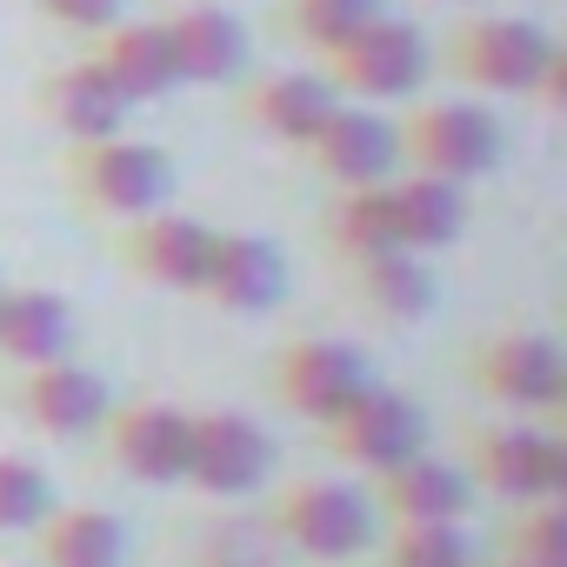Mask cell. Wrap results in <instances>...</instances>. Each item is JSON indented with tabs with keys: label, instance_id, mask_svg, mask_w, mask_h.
I'll return each instance as SVG.
<instances>
[{
	"label": "cell",
	"instance_id": "26",
	"mask_svg": "<svg viewBox=\"0 0 567 567\" xmlns=\"http://www.w3.org/2000/svg\"><path fill=\"white\" fill-rule=\"evenodd\" d=\"M374 14H381V0H280V34L321 61L328 48H341Z\"/></svg>",
	"mask_w": 567,
	"mask_h": 567
},
{
	"label": "cell",
	"instance_id": "4",
	"mask_svg": "<svg viewBox=\"0 0 567 567\" xmlns=\"http://www.w3.org/2000/svg\"><path fill=\"white\" fill-rule=\"evenodd\" d=\"M341 101H408V94H421V81L434 74V48H427V34L414 28V21H394L388 8L368 21V28H354L341 48H328L321 54V68H315Z\"/></svg>",
	"mask_w": 567,
	"mask_h": 567
},
{
	"label": "cell",
	"instance_id": "11",
	"mask_svg": "<svg viewBox=\"0 0 567 567\" xmlns=\"http://www.w3.org/2000/svg\"><path fill=\"white\" fill-rule=\"evenodd\" d=\"M107 461L141 481V487H181V467H187V408L174 401H127V408H107V421L94 427Z\"/></svg>",
	"mask_w": 567,
	"mask_h": 567
},
{
	"label": "cell",
	"instance_id": "19",
	"mask_svg": "<svg viewBox=\"0 0 567 567\" xmlns=\"http://www.w3.org/2000/svg\"><path fill=\"white\" fill-rule=\"evenodd\" d=\"M34 567H127V527L107 507L87 501H54L34 527H28Z\"/></svg>",
	"mask_w": 567,
	"mask_h": 567
},
{
	"label": "cell",
	"instance_id": "21",
	"mask_svg": "<svg viewBox=\"0 0 567 567\" xmlns=\"http://www.w3.org/2000/svg\"><path fill=\"white\" fill-rule=\"evenodd\" d=\"M474 501L467 474L434 461V454H414L388 474H374V507L394 520V527H421V520H461Z\"/></svg>",
	"mask_w": 567,
	"mask_h": 567
},
{
	"label": "cell",
	"instance_id": "22",
	"mask_svg": "<svg viewBox=\"0 0 567 567\" xmlns=\"http://www.w3.org/2000/svg\"><path fill=\"white\" fill-rule=\"evenodd\" d=\"M74 348V308L54 288H0V361L41 368L68 361Z\"/></svg>",
	"mask_w": 567,
	"mask_h": 567
},
{
	"label": "cell",
	"instance_id": "13",
	"mask_svg": "<svg viewBox=\"0 0 567 567\" xmlns=\"http://www.w3.org/2000/svg\"><path fill=\"white\" fill-rule=\"evenodd\" d=\"M154 21H161V41H167V54H174L181 87H187V81H194V87H227V81H240V68H247V28H240L234 8H220V0H174V8L154 14Z\"/></svg>",
	"mask_w": 567,
	"mask_h": 567
},
{
	"label": "cell",
	"instance_id": "3",
	"mask_svg": "<svg viewBox=\"0 0 567 567\" xmlns=\"http://www.w3.org/2000/svg\"><path fill=\"white\" fill-rule=\"evenodd\" d=\"M501 121L474 101H414L394 121V154L408 174H434V181H481L501 167Z\"/></svg>",
	"mask_w": 567,
	"mask_h": 567
},
{
	"label": "cell",
	"instance_id": "5",
	"mask_svg": "<svg viewBox=\"0 0 567 567\" xmlns=\"http://www.w3.org/2000/svg\"><path fill=\"white\" fill-rule=\"evenodd\" d=\"M267 527L288 540L295 554L334 567V560H354V554L374 547V501H361L348 481L301 474V481H280V487H274Z\"/></svg>",
	"mask_w": 567,
	"mask_h": 567
},
{
	"label": "cell",
	"instance_id": "9",
	"mask_svg": "<svg viewBox=\"0 0 567 567\" xmlns=\"http://www.w3.org/2000/svg\"><path fill=\"white\" fill-rule=\"evenodd\" d=\"M274 474V441L234 414V408H207V414H187V467H181V487L207 494V501H247L260 494Z\"/></svg>",
	"mask_w": 567,
	"mask_h": 567
},
{
	"label": "cell",
	"instance_id": "7",
	"mask_svg": "<svg viewBox=\"0 0 567 567\" xmlns=\"http://www.w3.org/2000/svg\"><path fill=\"white\" fill-rule=\"evenodd\" d=\"M321 447H328L341 467H354V474L374 481V474H388V467L427 454V414H421V401H408L401 388L368 381L334 421H321Z\"/></svg>",
	"mask_w": 567,
	"mask_h": 567
},
{
	"label": "cell",
	"instance_id": "10",
	"mask_svg": "<svg viewBox=\"0 0 567 567\" xmlns=\"http://www.w3.org/2000/svg\"><path fill=\"white\" fill-rule=\"evenodd\" d=\"M467 487H487L501 501H554L567 494V447L547 427H474L467 434Z\"/></svg>",
	"mask_w": 567,
	"mask_h": 567
},
{
	"label": "cell",
	"instance_id": "24",
	"mask_svg": "<svg viewBox=\"0 0 567 567\" xmlns=\"http://www.w3.org/2000/svg\"><path fill=\"white\" fill-rule=\"evenodd\" d=\"M348 280H354V301L381 321H427V308H434V274L408 247L348 260Z\"/></svg>",
	"mask_w": 567,
	"mask_h": 567
},
{
	"label": "cell",
	"instance_id": "25",
	"mask_svg": "<svg viewBox=\"0 0 567 567\" xmlns=\"http://www.w3.org/2000/svg\"><path fill=\"white\" fill-rule=\"evenodd\" d=\"M321 240L334 247V260H368V254L401 247L388 187H341V194L321 207Z\"/></svg>",
	"mask_w": 567,
	"mask_h": 567
},
{
	"label": "cell",
	"instance_id": "14",
	"mask_svg": "<svg viewBox=\"0 0 567 567\" xmlns=\"http://www.w3.org/2000/svg\"><path fill=\"white\" fill-rule=\"evenodd\" d=\"M107 408H114V394L87 361H41V368H21V381H14V414L48 441L94 434L107 421Z\"/></svg>",
	"mask_w": 567,
	"mask_h": 567
},
{
	"label": "cell",
	"instance_id": "12",
	"mask_svg": "<svg viewBox=\"0 0 567 567\" xmlns=\"http://www.w3.org/2000/svg\"><path fill=\"white\" fill-rule=\"evenodd\" d=\"M207 254H214V227L194 220V214H141L121 227V260L134 280H147V288H167V295H200L207 280Z\"/></svg>",
	"mask_w": 567,
	"mask_h": 567
},
{
	"label": "cell",
	"instance_id": "23",
	"mask_svg": "<svg viewBox=\"0 0 567 567\" xmlns=\"http://www.w3.org/2000/svg\"><path fill=\"white\" fill-rule=\"evenodd\" d=\"M388 207H394V234L408 254H434L454 247L467 234V187L461 181H434V174H401L388 181Z\"/></svg>",
	"mask_w": 567,
	"mask_h": 567
},
{
	"label": "cell",
	"instance_id": "2",
	"mask_svg": "<svg viewBox=\"0 0 567 567\" xmlns=\"http://www.w3.org/2000/svg\"><path fill=\"white\" fill-rule=\"evenodd\" d=\"M560 41H547L534 21H514V14H467L447 28L441 41V61L461 87L474 94H514V101H534L547 61H554Z\"/></svg>",
	"mask_w": 567,
	"mask_h": 567
},
{
	"label": "cell",
	"instance_id": "18",
	"mask_svg": "<svg viewBox=\"0 0 567 567\" xmlns=\"http://www.w3.org/2000/svg\"><path fill=\"white\" fill-rule=\"evenodd\" d=\"M341 107V94L321 81V74H301V68H274L260 81H247L240 94V121L280 147H308V134Z\"/></svg>",
	"mask_w": 567,
	"mask_h": 567
},
{
	"label": "cell",
	"instance_id": "8",
	"mask_svg": "<svg viewBox=\"0 0 567 567\" xmlns=\"http://www.w3.org/2000/svg\"><path fill=\"white\" fill-rule=\"evenodd\" d=\"M368 381H374L368 354H361L354 341H341V334H295L288 348L267 361V388H274V401L288 408L295 421H315V427L334 421Z\"/></svg>",
	"mask_w": 567,
	"mask_h": 567
},
{
	"label": "cell",
	"instance_id": "28",
	"mask_svg": "<svg viewBox=\"0 0 567 567\" xmlns=\"http://www.w3.org/2000/svg\"><path fill=\"white\" fill-rule=\"evenodd\" d=\"M381 567H474L461 520H421V527H394L381 547Z\"/></svg>",
	"mask_w": 567,
	"mask_h": 567
},
{
	"label": "cell",
	"instance_id": "29",
	"mask_svg": "<svg viewBox=\"0 0 567 567\" xmlns=\"http://www.w3.org/2000/svg\"><path fill=\"white\" fill-rule=\"evenodd\" d=\"M48 507H54V481L21 454H0V534H28Z\"/></svg>",
	"mask_w": 567,
	"mask_h": 567
},
{
	"label": "cell",
	"instance_id": "1",
	"mask_svg": "<svg viewBox=\"0 0 567 567\" xmlns=\"http://www.w3.org/2000/svg\"><path fill=\"white\" fill-rule=\"evenodd\" d=\"M61 187H68V200H74L87 220L127 227V220L167 207V194H174V161H167V147L134 141V134L68 141V154H61Z\"/></svg>",
	"mask_w": 567,
	"mask_h": 567
},
{
	"label": "cell",
	"instance_id": "16",
	"mask_svg": "<svg viewBox=\"0 0 567 567\" xmlns=\"http://www.w3.org/2000/svg\"><path fill=\"white\" fill-rule=\"evenodd\" d=\"M87 61L101 68V81L127 101V107H147V101H161V94H174L181 87V74H174V54H167V41H161V21H107L101 34H87Z\"/></svg>",
	"mask_w": 567,
	"mask_h": 567
},
{
	"label": "cell",
	"instance_id": "27",
	"mask_svg": "<svg viewBox=\"0 0 567 567\" xmlns=\"http://www.w3.org/2000/svg\"><path fill=\"white\" fill-rule=\"evenodd\" d=\"M501 560L514 567H567V501H520L501 527Z\"/></svg>",
	"mask_w": 567,
	"mask_h": 567
},
{
	"label": "cell",
	"instance_id": "20",
	"mask_svg": "<svg viewBox=\"0 0 567 567\" xmlns=\"http://www.w3.org/2000/svg\"><path fill=\"white\" fill-rule=\"evenodd\" d=\"M34 114L54 127V134H68V141H107V134H121L127 127V101L101 81V68L81 54V61H68V68H54L41 87H34Z\"/></svg>",
	"mask_w": 567,
	"mask_h": 567
},
{
	"label": "cell",
	"instance_id": "17",
	"mask_svg": "<svg viewBox=\"0 0 567 567\" xmlns=\"http://www.w3.org/2000/svg\"><path fill=\"white\" fill-rule=\"evenodd\" d=\"M200 295L214 308H227V315H267L280 295H288V260H280V247L260 240V234H220L214 227Z\"/></svg>",
	"mask_w": 567,
	"mask_h": 567
},
{
	"label": "cell",
	"instance_id": "31",
	"mask_svg": "<svg viewBox=\"0 0 567 567\" xmlns=\"http://www.w3.org/2000/svg\"><path fill=\"white\" fill-rule=\"evenodd\" d=\"M487 567H514V560H487Z\"/></svg>",
	"mask_w": 567,
	"mask_h": 567
},
{
	"label": "cell",
	"instance_id": "15",
	"mask_svg": "<svg viewBox=\"0 0 567 567\" xmlns=\"http://www.w3.org/2000/svg\"><path fill=\"white\" fill-rule=\"evenodd\" d=\"M308 167L341 194V187H388V174L401 167L394 154V121L368 114V107H334L315 134H308Z\"/></svg>",
	"mask_w": 567,
	"mask_h": 567
},
{
	"label": "cell",
	"instance_id": "6",
	"mask_svg": "<svg viewBox=\"0 0 567 567\" xmlns=\"http://www.w3.org/2000/svg\"><path fill=\"white\" fill-rule=\"evenodd\" d=\"M467 381L507 414H554L567 401V361L540 328H494L467 348Z\"/></svg>",
	"mask_w": 567,
	"mask_h": 567
},
{
	"label": "cell",
	"instance_id": "30",
	"mask_svg": "<svg viewBox=\"0 0 567 567\" xmlns=\"http://www.w3.org/2000/svg\"><path fill=\"white\" fill-rule=\"evenodd\" d=\"M34 8L54 28H74V34H101L107 21H121V0H34Z\"/></svg>",
	"mask_w": 567,
	"mask_h": 567
}]
</instances>
